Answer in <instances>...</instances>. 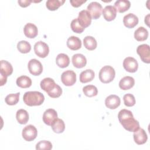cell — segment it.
<instances>
[{"mask_svg":"<svg viewBox=\"0 0 150 150\" xmlns=\"http://www.w3.org/2000/svg\"><path fill=\"white\" fill-rule=\"evenodd\" d=\"M118 118L122 126L129 132H134L139 127V122L134 118L132 112L128 110H120L118 114Z\"/></svg>","mask_w":150,"mask_h":150,"instance_id":"cell-1","label":"cell"},{"mask_svg":"<svg viewBox=\"0 0 150 150\" xmlns=\"http://www.w3.org/2000/svg\"><path fill=\"white\" fill-rule=\"evenodd\" d=\"M23 102L28 106H37L41 105L44 100V95L37 91L26 92L23 97Z\"/></svg>","mask_w":150,"mask_h":150,"instance_id":"cell-2","label":"cell"},{"mask_svg":"<svg viewBox=\"0 0 150 150\" xmlns=\"http://www.w3.org/2000/svg\"><path fill=\"white\" fill-rule=\"evenodd\" d=\"M115 76L114 69L111 66H104L99 72V79L103 83H108L111 82Z\"/></svg>","mask_w":150,"mask_h":150,"instance_id":"cell-3","label":"cell"},{"mask_svg":"<svg viewBox=\"0 0 150 150\" xmlns=\"http://www.w3.org/2000/svg\"><path fill=\"white\" fill-rule=\"evenodd\" d=\"M87 9V11L90 14L91 18L94 19H98L101 15L103 7L100 3H98V2L94 1L90 2L88 5Z\"/></svg>","mask_w":150,"mask_h":150,"instance_id":"cell-4","label":"cell"},{"mask_svg":"<svg viewBox=\"0 0 150 150\" xmlns=\"http://www.w3.org/2000/svg\"><path fill=\"white\" fill-rule=\"evenodd\" d=\"M23 138L26 141H32L34 140L38 135V131L36 127L33 125H28L24 127L22 132Z\"/></svg>","mask_w":150,"mask_h":150,"instance_id":"cell-5","label":"cell"},{"mask_svg":"<svg viewBox=\"0 0 150 150\" xmlns=\"http://www.w3.org/2000/svg\"><path fill=\"white\" fill-rule=\"evenodd\" d=\"M61 80L66 86H73L76 81V74L74 71L67 70L62 73Z\"/></svg>","mask_w":150,"mask_h":150,"instance_id":"cell-6","label":"cell"},{"mask_svg":"<svg viewBox=\"0 0 150 150\" xmlns=\"http://www.w3.org/2000/svg\"><path fill=\"white\" fill-rule=\"evenodd\" d=\"M35 54L41 58L46 57L49 52L48 45L43 41H38L34 45Z\"/></svg>","mask_w":150,"mask_h":150,"instance_id":"cell-7","label":"cell"},{"mask_svg":"<svg viewBox=\"0 0 150 150\" xmlns=\"http://www.w3.org/2000/svg\"><path fill=\"white\" fill-rule=\"evenodd\" d=\"M137 53L139 54L141 60L145 63H150V49L147 44L139 45L137 48Z\"/></svg>","mask_w":150,"mask_h":150,"instance_id":"cell-8","label":"cell"},{"mask_svg":"<svg viewBox=\"0 0 150 150\" xmlns=\"http://www.w3.org/2000/svg\"><path fill=\"white\" fill-rule=\"evenodd\" d=\"M28 67L30 73L34 76H39L43 71L42 63L36 59H32L29 60L28 64Z\"/></svg>","mask_w":150,"mask_h":150,"instance_id":"cell-9","label":"cell"},{"mask_svg":"<svg viewBox=\"0 0 150 150\" xmlns=\"http://www.w3.org/2000/svg\"><path fill=\"white\" fill-rule=\"evenodd\" d=\"M122 64L124 69L129 73H134L137 71L138 68V62L132 57H127L125 58Z\"/></svg>","mask_w":150,"mask_h":150,"instance_id":"cell-10","label":"cell"},{"mask_svg":"<svg viewBox=\"0 0 150 150\" xmlns=\"http://www.w3.org/2000/svg\"><path fill=\"white\" fill-rule=\"evenodd\" d=\"M91 16L87 10H82L79 13L77 18L78 22L84 29L90 25L91 22Z\"/></svg>","mask_w":150,"mask_h":150,"instance_id":"cell-11","label":"cell"},{"mask_svg":"<svg viewBox=\"0 0 150 150\" xmlns=\"http://www.w3.org/2000/svg\"><path fill=\"white\" fill-rule=\"evenodd\" d=\"M57 118V113L55 110L52 108L47 109L43 114V121L47 125L51 126Z\"/></svg>","mask_w":150,"mask_h":150,"instance_id":"cell-12","label":"cell"},{"mask_svg":"<svg viewBox=\"0 0 150 150\" xmlns=\"http://www.w3.org/2000/svg\"><path fill=\"white\" fill-rule=\"evenodd\" d=\"M133 137L135 142L138 145H142L145 144L148 139V136L146 132L144 129L139 127L134 132Z\"/></svg>","mask_w":150,"mask_h":150,"instance_id":"cell-13","label":"cell"},{"mask_svg":"<svg viewBox=\"0 0 150 150\" xmlns=\"http://www.w3.org/2000/svg\"><path fill=\"white\" fill-rule=\"evenodd\" d=\"M121 103L120 98L115 94H111L106 97L105 100V106L110 109H115L120 106Z\"/></svg>","mask_w":150,"mask_h":150,"instance_id":"cell-14","label":"cell"},{"mask_svg":"<svg viewBox=\"0 0 150 150\" xmlns=\"http://www.w3.org/2000/svg\"><path fill=\"white\" fill-rule=\"evenodd\" d=\"M104 18L107 21H113L117 15V10L114 6L107 5L102 11Z\"/></svg>","mask_w":150,"mask_h":150,"instance_id":"cell-15","label":"cell"},{"mask_svg":"<svg viewBox=\"0 0 150 150\" xmlns=\"http://www.w3.org/2000/svg\"><path fill=\"white\" fill-rule=\"evenodd\" d=\"M123 23L128 28H133L138 23V18L132 13L125 15L123 18Z\"/></svg>","mask_w":150,"mask_h":150,"instance_id":"cell-16","label":"cell"},{"mask_svg":"<svg viewBox=\"0 0 150 150\" xmlns=\"http://www.w3.org/2000/svg\"><path fill=\"white\" fill-rule=\"evenodd\" d=\"M71 60L73 65L78 69L84 67L87 64V59L86 57L80 53L74 54L72 56Z\"/></svg>","mask_w":150,"mask_h":150,"instance_id":"cell-17","label":"cell"},{"mask_svg":"<svg viewBox=\"0 0 150 150\" xmlns=\"http://www.w3.org/2000/svg\"><path fill=\"white\" fill-rule=\"evenodd\" d=\"M25 35L29 38H35L38 34L37 26L32 23H26L23 28Z\"/></svg>","mask_w":150,"mask_h":150,"instance_id":"cell-18","label":"cell"},{"mask_svg":"<svg viewBox=\"0 0 150 150\" xmlns=\"http://www.w3.org/2000/svg\"><path fill=\"white\" fill-rule=\"evenodd\" d=\"M135 84V80L132 77L125 76L122 78L119 82V87L123 90H127L131 88Z\"/></svg>","mask_w":150,"mask_h":150,"instance_id":"cell-19","label":"cell"},{"mask_svg":"<svg viewBox=\"0 0 150 150\" xmlns=\"http://www.w3.org/2000/svg\"><path fill=\"white\" fill-rule=\"evenodd\" d=\"M67 46L71 50H79L81 47V40L77 36H71L67 39Z\"/></svg>","mask_w":150,"mask_h":150,"instance_id":"cell-20","label":"cell"},{"mask_svg":"<svg viewBox=\"0 0 150 150\" xmlns=\"http://www.w3.org/2000/svg\"><path fill=\"white\" fill-rule=\"evenodd\" d=\"M56 83L53 79L50 77H46L40 81V87L42 90L46 91L47 93L52 90L56 86Z\"/></svg>","mask_w":150,"mask_h":150,"instance_id":"cell-21","label":"cell"},{"mask_svg":"<svg viewBox=\"0 0 150 150\" xmlns=\"http://www.w3.org/2000/svg\"><path fill=\"white\" fill-rule=\"evenodd\" d=\"M95 76L94 71L91 69H86L80 74V81L83 83L90 82L93 80Z\"/></svg>","mask_w":150,"mask_h":150,"instance_id":"cell-22","label":"cell"},{"mask_svg":"<svg viewBox=\"0 0 150 150\" xmlns=\"http://www.w3.org/2000/svg\"><path fill=\"white\" fill-rule=\"evenodd\" d=\"M148 37V31L143 26H140L134 32V38L137 41H144Z\"/></svg>","mask_w":150,"mask_h":150,"instance_id":"cell-23","label":"cell"},{"mask_svg":"<svg viewBox=\"0 0 150 150\" xmlns=\"http://www.w3.org/2000/svg\"><path fill=\"white\" fill-rule=\"evenodd\" d=\"M131 3L128 0H118L114 3V7L120 13H123L129 9Z\"/></svg>","mask_w":150,"mask_h":150,"instance_id":"cell-24","label":"cell"},{"mask_svg":"<svg viewBox=\"0 0 150 150\" xmlns=\"http://www.w3.org/2000/svg\"><path fill=\"white\" fill-rule=\"evenodd\" d=\"M56 64L60 68L67 67L70 63L69 56L64 53L59 54L56 58Z\"/></svg>","mask_w":150,"mask_h":150,"instance_id":"cell-25","label":"cell"},{"mask_svg":"<svg viewBox=\"0 0 150 150\" xmlns=\"http://www.w3.org/2000/svg\"><path fill=\"white\" fill-rule=\"evenodd\" d=\"M13 72V67L12 64L6 60H2L1 61V67H0V74L9 76L12 74Z\"/></svg>","mask_w":150,"mask_h":150,"instance_id":"cell-26","label":"cell"},{"mask_svg":"<svg viewBox=\"0 0 150 150\" xmlns=\"http://www.w3.org/2000/svg\"><path fill=\"white\" fill-rule=\"evenodd\" d=\"M32 80L26 76H21L17 78L16 83L18 86L22 88H26L30 87L32 85Z\"/></svg>","mask_w":150,"mask_h":150,"instance_id":"cell-27","label":"cell"},{"mask_svg":"<svg viewBox=\"0 0 150 150\" xmlns=\"http://www.w3.org/2000/svg\"><path fill=\"white\" fill-rule=\"evenodd\" d=\"M16 118L19 124H25L29 120L28 112L24 109H19L16 112Z\"/></svg>","mask_w":150,"mask_h":150,"instance_id":"cell-28","label":"cell"},{"mask_svg":"<svg viewBox=\"0 0 150 150\" xmlns=\"http://www.w3.org/2000/svg\"><path fill=\"white\" fill-rule=\"evenodd\" d=\"M83 44L84 47L89 50H94L97 46L96 40L94 38L91 36H87L84 38Z\"/></svg>","mask_w":150,"mask_h":150,"instance_id":"cell-29","label":"cell"},{"mask_svg":"<svg viewBox=\"0 0 150 150\" xmlns=\"http://www.w3.org/2000/svg\"><path fill=\"white\" fill-rule=\"evenodd\" d=\"M51 127L55 133L60 134L64 131L65 129V124L62 119L57 118L52 124Z\"/></svg>","mask_w":150,"mask_h":150,"instance_id":"cell-30","label":"cell"},{"mask_svg":"<svg viewBox=\"0 0 150 150\" xmlns=\"http://www.w3.org/2000/svg\"><path fill=\"white\" fill-rule=\"evenodd\" d=\"M64 2V0H48L46 2V6L49 10L55 11L62 5Z\"/></svg>","mask_w":150,"mask_h":150,"instance_id":"cell-31","label":"cell"},{"mask_svg":"<svg viewBox=\"0 0 150 150\" xmlns=\"http://www.w3.org/2000/svg\"><path fill=\"white\" fill-rule=\"evenodd\" d=\"M83 91L85 96L88 97H94L98 94V90L94 85H87L83 88Z\"/></svg>","mask_w":150,"mask_h":150,"instance_id":"cell-32","label":"cell"},{"mask_svg":"<svg viewBox=\"0 0 150 150\" xmlns=\"http://www.w3.org/2000/svg\"><path fill=\"white\" fill-rule=\"evenodd\" d=\"M17 49L22 53H28L31 50V45L26 40H21L17 43Z\"/></svg>","mask_w":150,"mask_h":150,"instance_id":"cell-33","label":"cell"},{"mask_svg":"<svg viewBox=\"0 0 150 150\" xmlns=\"http://www.w3.org/2000/svg\"><path fill=\"white\" fill-rule=\"evenodd\" d=\"M19 93H16L15 94H9L7 95L5 98V103L9 105H13L16 104L19 100Z\"/></svg>","mask_w":150,"mask_h":150,"instance_id":"cell-34","label":"cell"},{"mask_svg":"<svg viewBox=\"0 0 150 150\" xmlns=\"http://www.w3.org/2000/svg\"><path fill=\"white\" fill-rule=\"evenodd\" d=\"M52 148V144L49 141H40L36 145V149L37 150H50Z\"/></svg>","mask_w":150,"mask_h":150,"instance_id":"cell-35","label":"cell"},{"mask_svg":"<svg viewBox=\"0 0 150 150\" xmlns=\"http://www.w3.org/2000/svg\"><path fill=\"white\" fill-rule=\"evenodd\" d=\"M70 26H71V30L74 32L77 33H81L85 29L84 28H83L80 25V24L78 22L77 18H76V19H74L73 20H72L71 24H70Z\"/></svg>","mask_w":150,"mask_h":150,"instance_id":"cell-36","label":"cell"},{"mask_svg":"<svg viewBox=\"0 0 150 150\" xmlns=\"http://www.w3.org/2000/svg\"><path fill=\"white\" fill-rule=\"evenodd\" d=\"M124 103L125 105L127 107H132L134 106L135 104V98L134 95L130 93L126 94L123 97Z\"/></svg>","mask_w":150,"mask_h":150,"instance_id":"cell-37","label":"cell"},{"mask_svg":"<svg viewBox=\"0 0 150 150\" xmlns=\"http://www.w3.org/2000/svg\"><path fill=\"white\" fill-rule=\"evenodd\" d=\"M62 94V89L58 85L56 84L54 87L47 93V94L52 98H57L59 97Z\"/></svg>","mask_w":150,"mask_h":150,"instance_id":"cell-38","label":"cell"},{"mask_svg":"<svg viewBox=\"0 0 150 150\" xmlns=\"http://www.w3.org/2000/svg\"><path fill=\"white\" fill-rule=\"evenodd\" d=\"M86 2V0H71L70 1V4L73 7L77 8L80 6H81L83 4L85 3Z\"/></svg>","mask_w":150,"mask_h":150,"instance_id":"cell-39","label":"cell"},{"mask_svg":"<svg viewBox=\"0 0 150 150\" xmlns=\"http://www.w3.org/2000/svg\"><path fill=\"white\" fill-rule=\"evenodd\" d=\"M19 5L21 6V7H27L28 6L31 2H33V1L32 0H18V1Z\"/></svg>","mask_w":150,"mask_h":150,"instance_id":"cell-40","label":"cell"},{"mask_svg":"<svg viewBox=\"0 0 150 150\" xmlns=\"http://www.w3.org/2000/svg\"><path fill=\"white\" fill-rule=\"evenodd\" d=\"M7 81V76L3 75L2 74H0V86H2L4 85Z\"/></svg>","mask_w":150,"mask_h":150,"instance_id":"cell-41","label":"cell"},{"mask_svg":"<svg viewBox=\"0 0 150 150\" xmlns=\"http://www.w3.org/2000/svg\"><path fill=\"white\" fill-rule=\"evenodd\" d=\"M149 15L148 14L145 18V22L146 23V25L148 26H149Z\"/></svg>","mask_w":150,"mask_h":150,"instance_id":"cell-42","label":"cell"}]
</instances>
